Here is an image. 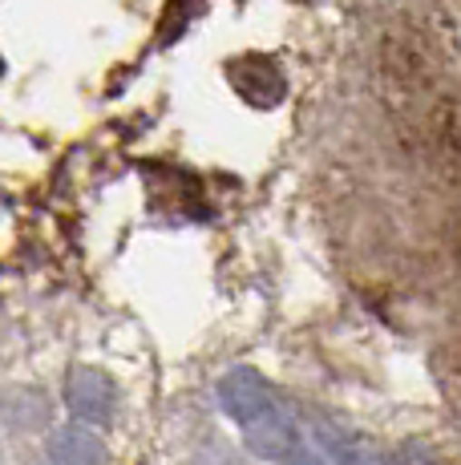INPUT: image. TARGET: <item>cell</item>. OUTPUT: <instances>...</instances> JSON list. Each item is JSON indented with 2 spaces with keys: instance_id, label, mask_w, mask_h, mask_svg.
Returning a JSON list of instances; mask_svg holds the SVG:
<instances>
[{
  "instance_id": "cell-1",
  "label": "cell",
  "mask_w": 461,
  "mask_h": 465,
  "mask_svg": "<svg viewBox=\"0 0 461 465\" xmlns=\"http://www.w3.org/2000/svg\"><path fill=\"white\" fill-rule=\"evenodd\" d=\"M65 405L82 425H110L118 413V384L110 372L82 364L65 381Z\"/></svg>"
},
{
  "instance_id": "cell-2",
  "label": "cell",
  "mask_w": 461,
  "mask_h": 465,
  "mask_svg": "<svg viewBox=\"0 0 461 465\" xmlns=\"http://www.w3.org/2000/svg\"><path fill=\"white\" fill-rule=\"evenodd\" d=\"M219 405L230 421L251 425L255 417H263L268 409H276V392L263 372L255 369H230L223 381H219Z\"/></svg>"
},
{
  "instance_id": "cell-3",
  "label": "cell",
  "mask_w": 461,
  "mask_h": 465,
  "mask_svg": "<svg viewBox=\"0 0 461 465\" xmlns=\"http://www.w3.org/2000/svg\"><path fill=\"white\" fill-rule=\"evenodd\" d=\"M53 465H110V450L93 433V425H65L49 441Z\"/></svg>"
},
{
  "instance_id": "cell-4",
  "label": "cell",
  "mask_w": 461,
  "mask_h": 465,
  "mask_svg": "<svg viewBox=\"0 0 461 465\" xmlns=\"http://www.w3.org/2000/svg\"><path fill=\"white\" fill-rule=\"evenodd\" d=\"M247 445H251L255 458L283 461L296 453V429H291V421L280 409H268L263 417H255V421L247 425Z\"/></svg>"
},
{
  "instance_id": "cell-5",
  "label": "cell",
  "mask_w": 461,
  "mask_h": 465,
  "mask_svg": "<svg viewBox=\"0 0 461 465\" xmlns=\"http://www.w3.org/2000/svg\"><path fill=\"white\" fill-rule=\"evenodd\" d=\"M344 465H388L380 453H368V450H357L352 458H344Z\"/></svg>"
},
{
  "instance_id": "cell-6",
  "label": "cell",
  "mask_w": 461,
  "mask_h": 465,
  "mask_svg": "<svg viewBox=\"0 0 461 465\" xmlns=\"http://www.w3.org/2000/svg\"><path fill=\"white\" fill-rule=\"evenodd\" d=\"M291 465H324V461L316 458V450H299V445H296V453H291Z\"/></svg>"
}]
</instances>
